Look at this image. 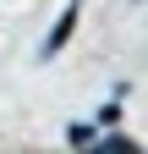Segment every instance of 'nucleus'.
<instances>
[{
    "label": "nucleus",
    "mask_w": 148,
    "mask_h": 154,
    "mask_svg": "<svg viewBox=\"0 0 148 154\" xmlns=\"http://www.w3.org/2000/svg\"><path fill=\"white\" fill-rule=\"evenodd\" d=\"M77 17H82V6L71 0V6H66L61 17H55V28L44 33V44H39V61H55V55H61V44L71 38V28H77Z\"/></svg>",
    "instance_id": "obj_1"
},
{
    "label": "nucleus",
    "mask_w": 148,
    "mask_h": 154,
    "mask_svg": "<svg viewBox=\"0 0 148 154\" xmlns=\"http://www.w3.org/2000/svg\"><path fill=\"white\" fill-rule=\"evenodd\" d=\"M66 138L77 143V149H88V143H93V127H82V121H77V127H66Z\"/></svg>",
    "instance_id": "obj_2"
}]
</instances>
